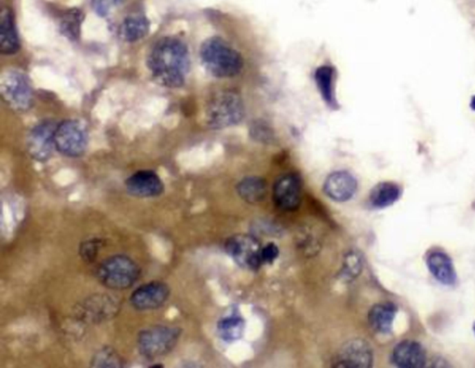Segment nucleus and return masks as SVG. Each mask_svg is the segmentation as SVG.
<instances>
[{
	"mask_svg": "<svg viewBox=\"0 0 475 368\" xmlns=\"http://www.w3.org/2000/svg\"><path fill=\"white\" fill-rule=\"evenodd\" d=\"M104 246V241L99 238H93V239L86 240L79 246V256L82 258L86 264L93 262L97 258L100 251Z\"/></svg>",
	"mask_w": 475,
	"mask_h": 368,
	"instance_id": "obj_27",
	"label": "nucleus"
},
{
	"mask_svg": "<svg viewBox=\"0 0 475 368\" xmlns=\"http://www.w3.org/2000/svg\"><path fill=\"white\" fill-rule=\"evenodd\" d=\"M84 14L80 9H68L59 21V32L69 41H77L80 38Z\"/></svg>",
	"mask_w": 475,
	"mask_h": 368,
	"instance_id": "obj_24",
	"label": "nucleus"
},
{
	"mask_svg": "<svg viewBox=\"0 0 475 368\" xmlns=\"http://www.w3.org/2000/svg\"><path fill=\"white\" fill-rule=\"evenodd\" d=\"M120 311V302L109 294H94L74 308L75 318L88 324H100L113 319Z\"/></svg>",
	"mask_w": 475,
	"mask_h": 368,
	"instance_id": "obj_7",
	"label": "nucleus"
},
{
	"mask_svg": "<svg viewBox=\"0 0 475 368\" xmlns=\"http://www.w3.org/2000/svg\"><path fill=\"white\" fill-rule=\"evenodd\" d=\"M274 200L277 206L283 211H294L301 201V180L296 174L281 176L274 186Z\"/></svg>",
	"mask_w": 475,
	"mask_h": 368,
	"instance_id": "obj_12",
	"label": "nucleus"
},
{
	"mask_svg": "<svg viewBox=\"0 0 475 368\" xmlns=\"http://www.w3.org/2000/svg\"><path fill=\"white\" fill-rule=\"evenodd\" d=\"M251 133L255 139H259V141L261 139V141H267V139L272 137L270 126L263 120H259V122H255L252 124Z\"/></svg>",
	"mask_w": 475,
	"mask_h": 368,
	"instance_id": "obj_30",
	"label": "nucleus"
},
{
	"mask_svg": "<svg viewBox=\"0 0 475 368\" xmlns=\"http://www.w3.org/2000/svg\"><path fill=\"white\" fill-rule=\"evenodd\" d=\"M427 264L431 273L444 285H454L457 281V275L453 262L445 253L441 251L431 252L427 258Z\"/></svg>",
	"mask_w": 475,
	"mask_h": 368,
	"instance_id": "obj_18",
	"label": "nucleus"
},
{
	"mask_svg": "<svg viewBox=\"0 0 475 368\" xmlns=\"http://www.w3.org/2000/svg\"><path fill=\"white\" fill-rule=\"evenodd\" d=\"M373 364V351L366 341L361 339L349 341L342 347L338 354L337 367H371Z\"/></svg>",
	"mask_w": 475,
	"mask_h": 368,
	"instance_id": "obj_14",
	"label": "nucleus"
},
{
	"mask_svg": "<svg viewBox=\"0 0 475 368\" xmlns=\"http://www.w3.org/2000/svg\"><path fill=\"white\" fill-rule=\"evenodd\" d=\"M236 191L245 202L255 204L266 195V182L261 177H245L236 186Z\"/></svg>",
	"mask_w": 475,
	"mask_h": 368,
	"instance_id": "obj_22",
	"label": "nucleus"
},
{
	"mask_svg": "<svg viewBox=\"0 0 475 368\" xmlns=\"http://www.w3.org/2000/svg\"><path fill=\"white\" fill-rule=\"evenodd\" d=\"M127 191L136 198H153L165 191L161 178L151 170L138 171L127 180Z\"/></svg>",
	"mask_w": 475,
	"mask_h": 368,
	"instance_id": "obj_13",
	"label": "nucleus"
},
{
	"mask_svg": "<svg viewBox=\"0 0 475 368\" xmlns=\"http://www.w3.org/2000/svg\"><path fill=\"white\" fill-rule=\"evenodd\" d=\"M261 262L263 264H271L278 258L279 249L274 243H269L266 246L261 247Z\"/></svg>",
	"mask_w": 475,
	"mask_h": 368,
	"instance_id": "obj_31",
	"label": "nucleus"
},
{
	"mask_svg": "<svg viewBox=\"0 0 475 368\" xmlns=\"http://www.w3.org/2000/svg\"><path fill=\"white\" fill-rule=\"evenodd\" d=\"M470 107L472 108V110L475 111V95L471 99Z\"/></svg>",
	"mask_w": 475,
	"mask_h": 368,
	"instance_id": "obj_32",
	"label": "nucleus"
},
{
	"mask_svg": "<svg viewBox=\"0 0 475 368\" xmlns=\"http://www.w3.org/2000/svg\"><path fill=\"white\" fill-rule=\"evenodd\" d=\"M245 117V105L238 90L215 92L205 106V120L211 129H226L241 124Z\"/></svg>",
	"mask_w": 475,
	"mask_h": 368,
	"instance_id": "obj_3",
	"label": "nucleus"
},
{
	"mask_svg": "<svg viewBox=\"0 0 475 368\" xmlns=\"http://www.w3.org/2000/svg\"><path fill=\"white\" fill-rule=\"evenodd\" d=\"M217 331L223 340H238L243 335L244 321L239 316H228L218 322Z\"/></svg>",
	"mask_w": 475,
	"mask_h": 368,
	"instance_id": "obj_25",
	"label": "nucleus"
},
{
	"mask_svg": "<svg viewBox=\"0 0 475 368\" xmlns=\"http://www.w3.org/2000/svg\"><path fill=\"white\" fill-rule=\"evenodd\" d=\"M397 307L392 304H380L373 307L369 313V322L372 329L378 333H388L392 331Z\"/></svg>",
	"mask_w": 475,
	"mask_h": 368,
	"instance_id": "obj_21",
	"label": "nucleus"
},
{
	"mask_svg": "<svg viewBox=\"0 0 475 368\" xmlns=\"http://www.w3.org/2000/svg\"><path fill=\"white\" fill-rule=\"evenodd\" d=\"M57 124L53 120H44L30 130L26 139L28 153L34 160L46 162L55 149V133Z\"/></svg>",
	"mask_w": 475,
	"mask_h": 368,
	"instance_id": "obj_10",
	"label": "nucleus"
},
{
	"mask_svg": "<svg viewBox=\"0 0 475 368\" xmlns=\"http://www.w3.org/2000/svg\"><path fill=\"white\" fill-rule=\"evenodd\" d=\"M147 66L158 84L178 89L184 86L189 74V50L178 38H162L151 49Z\"/></svg>",
	"mask_w": 475,
	"mask_h": 368,
	"instance_id": "obj_1",
	"label": "nucleus"
},
{
	"mask_svg": "<svg viewBox=\"0 0 475 368\" xmlns=\"http://www.w3.org/2000/svg\"><path fill=\"white\" fill-rule=\"evenodd\" d=\"M392 361L402 368H419L426 365L425 349L416 341L404 340L392 352Z\"/></svg>",
	"mask_w": 475,
	"mask_h": 368,
	"instance_id": "obj_16",
	"label": "nucleus"
},
{
	"mask_svg": "<svg viewBox=\"0 0 475 368\" xmlns=\"http://www.w3.org/2000/svg\"><path fill=\"white\" fill-rule=\"evenodd\" d=\"M357 187V180L353 175L345 171H340L328 176L325 181L324 193L333 200L344 202L353 198Z\"/></svg>",
	"mask_w": 475,
	"mask_h": 368,
	"instance_id": "obj_15",
	"label": "nucleus"
},
{
	"mask_svg": "<svg viewBox=\"0 0 475 368\" xmlns=\"http://www.w3.org/2000/svg\"><path fill=\"white\" fill-rule=\"evenodd\" d=\"M55 151L69 158H78L88 147V132L78 120H65L57 124L55 133Z\"/></svg>",
	"mask_w": 475,
	"mask_h": 368,
	"instance_id": "obj_8",
	"label": "nucleus"
},
{
	"mask_svg": "<svg viewBox=\"0 0 475 368\" xmlns=\"http://www.w3.org/2000/svg\"><path fill=\"white\" fill-rule=\"evenodd\" d=\"M335 81L336 70L330 65H322L315 70V86L318 88L323 101L332 109L339 108L337 97H336Z\"/></svg>",
	"mask_w": 475,
	"mask_h": 368,
	"instance_id": "obj_17",
	"label": "nucleus"
},
{
	"mask_svg": "<svg viewBox=\"0 0 475 368\" xmlns=\"http://www.w3.org/2000/svg\"><path fill=\"white\" fill-rule=\"evenodd\" d=\"M149 21L145 15L136 13L129 15L119 28V36L127 42H136L143 39L149 32Z\"/></svg>",
	"mask_w": 475,
	"mask_h": 368,
	"instance_id": "obj_20",
	"label": "nucleus"
},
{
	"mask_svg": "<svg viewBox=\"0 0 475 368\" xmlns=\"http://www.w3.org/2000/svg\"><path fill=\"white\" fill-rule=\"evenodd\" d=\"M473 331H474V333H475V323H474V325H473Z\"/></svg>",
	"mask_w": 475,
	"mask_h": 368,
	"instance_id": "obj_33",
	"label": "nucleus"
},
{
	"mask_svg": "<svg viewBox=\"0 0 475 368\" xmlns=\"http://www.w3.org/2000/svg\"><path fill=\"white\" fill-rule=\"evenodd\" d=\"M91 366L100 368H120L124 366V363H123V358L119 356L116 350L105 347L94 354L91 360Z\"/></svg>",
	"mask_w": 475,
	"mask_h": 368,
	"instance_id": "obj_26",
	"label": "nucleus"
},
{
	"mask_svg": "<svg viewBox=\"0 0 475 368\" xmlns=\"http://www.w3.org/2000/svg\"><path fill=\"white\" fill-rule=\"evenodd\" d=\"M199 55L207 72L218 79H230L243 72V57L224 38H207L202 42Z\"/></svg>",
	"mask_w": 475,
	"mask_h": 368,
	"instance_id": "obj_2",
	"label": "nucleus"
},
{
	"mask_svg": "<svg viewBox=\"0 0 475 368\" xmlns=\"http://www.w3.org/2000/svg\"><path fill=\"white\" fill-rule=\"evenodd\" d=\"M169 296L170 289L168 285L163 282L153 281L138 287L131 295L130 302L134 309L147 311L160 308L167 302Z\"/></svg>",
	"mask_w": 475,
	"mask_h": 368,
	"instance_id": "obj_11",
	"label": "nucleus"
},
{
	"mask_svg": "<svg viewBox=\"0 0 475 368\" xmlns=\"http://www.w3.org/2000/svg\"><path fill=\"white\" fill-rule=\"evenodd\" d=\"M361 270H362V258L357 253H350L346 258L345 267H344L345 275L353 279L360 275Z\"/></svg>",
	"mask_w": 475,
	"mask_h": 368,
	"instance_id": "obj_29",
	"label": "nucleus"
},
{
	"mask_svg": "<svg viewBox=\"0 0 475 368\" xmlns=\"http://www.w3.org/2000/svg\"><path fill=\"white\" fill-rule=\"evenodd\" d=\"M400 195L401 191L399 186L393 183H380L371 191L369 201L374 208L384 209L397 202Z\"/></svg>",
	"mask_w": 475,
	"mask_h": 368,
	"instance_id": "obj_23",
	"label": "nucleus"
},
{
	"mask_svg": "<svg viewBox=\"0 0 475 368\" xmlns=\"http://www.w3.org/2000/svg\"><path fill=\"white\" fill-rule=\"evenodd\" d=\"M1 95L6 104L17 113L32 106V89L28 77L17 70H9L1 77Z\"/></svg>",
	"mask_w": 475,
	"mask_h": 368,
	"instance_id": "obj_6",
	"label": "nucleus"
},
{
	"mask_svg": "<svg viewBox=\"0 0 475 368\" xmlns=\"http://www.w3.org/2000/svg\"><path fill=\"white\" fill-rule=\"evenodd\" d=\"M0 49L5 55H15L20 50V40L15 30V17L9 8H5L1 13Z\"/></svg>",
	"mask_w": 475,
	"mask_h": 368,
	"instance_id": "obj_19",
	"label": "nucleus"
},
{
	"mask_svg": "<svg viewBox=\"0 0 475 368\" xmlns=\"http://www.w3.org/2000/svg\"><path fill=\"white\" fill-rule=\"evenodd\" d=\"M225 250L244 269L257 270L263 264L261 244L252 235H232L225 243Z\"/></svg>",
	"mask_w": 475,
	"mask_h": 368,
	"instance_id": "obj_9",
	"label": "nucleus"
},
{
	"mask_svg": "<svg viewBox=\"0 0 475 368\" xmlns=\"http://www.w3.org/2000/svg\"><path fill=\"white\" fill-rule=\"evenodd\" d=\"M126 0H92V7L96 14L102 18L107 17L115 8L122 5Z\"/></svg>",
	"mask_w": 475,
	"mask_h": 368,
	"instance_id": "obj_28",
	"label": "nucleus"
},
{
	"mask_svg": "<svg viewBox=\"0 0 475 368\" xmlns=\"http://www.w3.org/2000/svg\"><path fill=\"white\" fill-rule=\"evenodd\" d=\"M178 327L156 325L140 331L138 336L140 354L148 360L170 354L180 337Z\"/></svg>",
	"mask_w": 475,
	"mask_h": 368,
	"instance_id": "obj_5",
	"label": "nucleus"
},
{
	"mask_svg": "<svg viewBox=\"0 0 475 368\" xmlns=\"http://www.w3.org/2000/svg\"><path fill=\"white\" fill-rule=\"evenodd\" d=\"M140 275L138 264L126 255H113L100 264L96 277L107 289H127L138 281Z\"/></svg>",
	"mask_w": 475,
	"mask_h": 368,
	"instance_id": "obj_4",
	"label": "nucleus"
}]
</instances>
